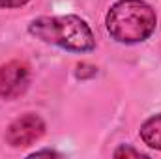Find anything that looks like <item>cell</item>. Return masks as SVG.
<instances>
[{"label":"cell","instance_id":"7a4b0ae2","mask_svg":"<svg viewBox=\"0 0 161 159\" xmlns=\"http://www.w3.org/2000/svg\"><path fill=\"white\" fill-rule=\"evenodd\" d=\"M28 30L41 41L58 45L71 52H88L96 47L90 26L77 15L40 17L30 23Z\"/></svg>","mask_w":161,"mask_h":159},{"label":"cell","instance_id":"ba28073f","mask_svg":"<svg viewBox=\"0 0 161 159\" xmlns=\"http://www.w3.org/2000/svg\"><path fill=\"white\" fill-rule=\"evenodd\" d=\"M40 156H58V154L56 152H51V150H41V152L32 154V157H40Z\"/></svg>","mask_w":161,"mask_h":159},{"label":"cell","instance_id":"3957f363","mask_svg":"<svg viewBox=\"0 0 161 159\" xmlns=\"http://www.w3.org/2000/svg\"><path fill=\"white\" fill-rule=\"evenodd\" d=\"M43 133H45L43 120L36 114H25L9 123L6 131V140L8 144L15 148H23V146H30L36 140H40Z\"/></svg>","mask_w":161,"mask_h":159},{"label":"cell","instance_id":"52a82bcc","mask_svg":"<svg viewBox=\"0 0 161 159\" xmlns=\"http://www.w3.org/2000/svg\"><path fill=\"white\" fill-rule=\"evenodd\" d=\"M28 0H0V8H21Z\"/></svg>","mask_w":161,"mask_h":159},{"label":"cell","instance_id":"5b68a950","mask_svg":"<svg viewBox=\"0 0 161 159\" xmlns=\"http://www.w3.org/2000/svg\"><path fill=\"white\" fill-rule=\"evenodd\" d=\"M141 139L146 146L161 150V114L148 118L141 125Z\"/></svg>","mask_w":161,"mask_h":159},{"label":"cell","instance_id":"8992f818","mask_svg":"<svg viewBox=\"0 0 161 159\" xmlns=\"http://www.w3.org/2000/svg\"><path fill=\"white\" fill-rule=\"evenodd\" d=\"M114 156L116 157H122V156H133V157H142V154L139 152V150H133V148H129V146H120L116 152H114Z\"/></svg>","mask_w":161,"mask_h":159},{"label":"cell","instance_id":"6da1fadb","mask_svg":"<svg viewBox=\"0 0 161 159\" xmlns=\"http://www.w3.org/2000/svg\"><path fill=\"white\" fill-rule=\"evenodd\" d=\"M158 19L142 0H118L107 13V30L120 43H141L156 30Z\"/></svg>","mask_w":161,"mask_h":159},{"label":"cell","instance_id":"277c9868","mask_svg":"<svg viewBox=\"0 0 161 159\" xmlns=\"http://www.w3.org/2000/svg\"><path fill=\"white\" fill-rule=\"evenodd\" d=\"M28 86V68L21 62H8L0 66V97L13 99Z\"/></svg>","mask_w":161,"mask_h":159}]
</instances>
